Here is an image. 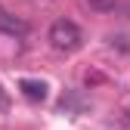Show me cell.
Returning <instances> with one entry per match:
<instances>
[{
    "mask_svg": "<svg viewBox=\"0 0 130 130\" xmlns=\"http://www.w3.org/2000/svg\"><path fill=\"white\" fill-rule=\"evenodd\" d=\"M80 28L74 25V22H68V19H59V22H53V28H50V43L56 46V50H62V53H74L77 46H80Z\"/></svg>",
    "mask_w": 130,
    "mask_h": 130,
    "instance_id": "1",
    "label": "cell"
},
{
    "mask_svg": "<svg viewBox=\"0 0 130 130\" xmlns=\"http://www.w3.org/2000/svg\"><path fill=\"white\" fill-rule=\"evenodd\" d=\"M0 31H3V34H12V37H22V34H28V25L19 15H12L9 9L0 6Z\"/></svg>",
    "mask_w": 130,
    "mask_h": 130,
    "instance_id": "2",
    "label": "cell"
},
{
    "mask_svg": "<svg viewBox=\"0 0 130 130\" xmlns=\"http://www.w3.org/2000/svg\"><path fill=\"white\" fill-rule=\"evenodd\" d=\"M22 93L28 96V99L31 102H43L46 99V84H43V80H22Z\"/></svg>",
    "mask_w": 130,
    "mask_h": 130,
    "instance_id": "3",
    "label": "cell"
},
{
    "mask_svg": "<svg viewBox=\"0 0 130 130\" xmlns=\"http://www.w3.org/2000/svg\"><path fill=\"white\" fill-rule=\"evenodd\" d=\"M3 108H6V93L0 90V111H3Z\"/></svg>",
    "mask_w": 130,
    "mask_h": 130,
    "instance_id": "4",
    "label": "cell"
}]
</instances>
